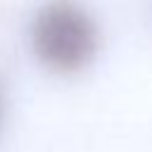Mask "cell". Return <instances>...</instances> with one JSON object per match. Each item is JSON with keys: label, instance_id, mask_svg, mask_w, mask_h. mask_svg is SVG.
<instances>
[{"label": "cell", "instance_id": "cell-1", "mask_svg": "<svg viewBox=\"0 0 152 152\" xmlns=\"http://www.w3.org/2000/svg\"><path fill=\"white\" fill-rule=\"evenodd\" d=\"M31 43L43 64L71 74L93 59L97 50V28L90 14L74 0H50L33 19Z\"/></svg>", "mask_w": 152, "mask_h": 152}]
</instances>
